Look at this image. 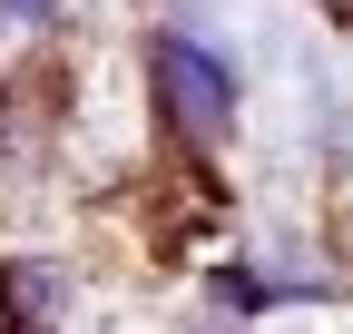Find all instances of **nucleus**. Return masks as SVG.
I'll return each mask as SVG.
<instances>
[{
  "instance_id": "obj_1",
  "label": "nucleus",
  "mask_w": 353,
  "mask_h": 334,
  "mask_svg": "<svg viewBox=\"0 0 353 334\" xmlns=\"http://www.w3.org/2000/svg\"><path fill=\"white\" fill-rule=\"evenodd\" d=\"M157 89H167V108H176L187 138H226L236 128V79H226V59H216L206 39H167L157 50Z\"/></svg>"
},
{
  "instance_id": "obj_2",
  "label": "nucleus",
  "mask_w": 353,
  "mask_h": 334,
  "mask_svg": "<svg viewBox=\"0 0 353 334\" xmlns=\"http://www.w3.org/2000/svg\"><path fill=\"white\" fill-rule=\"evenodd\" d=\"M0 295H10V324H20V334H50V315H59V275H50V266H10Z\"/></svg>"
},
{
  "instance_id": "obj_3",
  "label": "nucleus",
  "mask_w": 353,
  "mask_h": 334,
  "mask_svg": "<svg viewBox=\"0 0 353 334\" xmlns=\"http://www.w3.org/2000/svg\"><path fill=\"white\" fill-rule=\"evenodd\" d=\"M10 10H20V20H39V10H50V0H10Z\"/></svg>"
}]
</instances>
